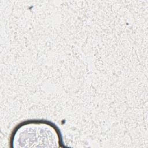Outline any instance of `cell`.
Segmentation results:
<instances>
[{"mask_svg":"<svg viewBox=\"0 0 148 148\" xmlns=\"http://www.w3.org/2000/svg\"><path fill=\"white\" fill-rule=\"evenodd\" d=\"M10 143H20L21 147H38V144L62 143L58 127L49 120H28L21 122L13 129Z\"/></svg>","mask_w":148,"mask_h":148,"instance_id":"1","label":"cell"}]
</instances>
